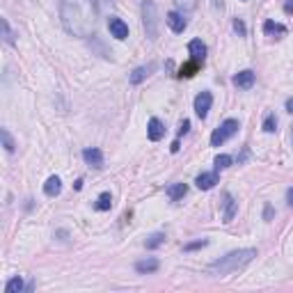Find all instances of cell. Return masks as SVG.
Instances as JSON below:
<instances>
[{"mask_svg":"<svg viewBox=\"0 0 293 293\" xmlns=\"http://www.w3.org/2000/svg\"><path fill=\"white\" fill-rule=\"evenodd\" d=\"M62 26L74 37H90L96 28V7L94 0H62Z\"/></svg>","mask_w":293,"mask_h":293,"instance_id":"6da1fadb","label":"cell"},{"mask_svg":"<svg viewBox=\"0 0 293 293\" xmlns=\"http://www.w3.org/2000/svg\"><path fill=\"white\" fill-rule=\"evenodd\" d=\"M254 256H256V250H252V248L234 250V252H229V254L220 256L218 261H213L211 266H208V272L216 277H224V275H229V272H236V270H240V268H245Z\"/></svg>","mask_w":293,"mask_h":293,"instance_id":"7a4b0ae2","label":"cell"},{"mask_svg":"<svg viewBox=\"0 0 293 293\" xmlns=\"http://www.w3.org/2000/svg\"><path fill=\"white\" fill-rule=\"evenodd\" d=\"M142 23H144L146 37L158 39V12H156V2L154 0H144L142 2Z\"/></svg>","mask_w":293,"mask_h":293,"instance_id":"3957f363","label":"cell"},{"mask_svg":"<svg viewBox=\"0 0 293 293\" xmlns=\"http://www.w3.org/2000/svg\"><path fill=\"white\" fill-rule=\"evenodd\" d=\"M238 120H224L222 124L218 126L216 130H213V136H211V144L213 146H220L222 142H227L229 138H234L236 133H238Z\"/></svg>","mask_w":293,"mask_h":293,"instance_id":"277c9868","label":"cell"},{"mask_svg":"<svg viewBox=\"0 0 293 293\" xmlns=\"http://www.w3.org/2000/svg\"><path fill=\"white\" fill-rule=\"evenodd\" d=\"M211 104H213V94L211 92H200L195 96V112L200 120H206L208 110H211Z\"/></svg>","mask_w":293,"mask_h":293,"instance_id":"5b68a950","label":"cell"},{"mask_svg":"<svg viewBox=\"0 0 293 293\" xmlns=\"http://www.w3.org/2000/svg\"><path fill=\"white\" fill-rule=\"evenodd\" d=\"M108 30H110V34H112L114 39H120V42H124V39L128 37V26H126L122 18H117V16L108 18Z\"/></svg>","mask_w":293,"mask_h":293,"instance_id":"8992f818","label":"cell"},{"mask_svg":"<svg viewBox=\"0 0 293 293\" xmlns=\"http://www.w3.org/2000/svg\"><path fill=\"white\" fill-rule=\"evenodd\" d=\"M234 87H238V90H250L252 85H254V71H240V74H236V76L232 78Z\"/></svg>","mask_w":293,"mask_h":293,"instance_id":"52a82bcc","label":"cell"},{"mask_svg":"<svg viewBox=\"0 0 293 293\" xmlns=\"http://www.w3.org/2000/svg\"><path fill=\"white\" fill-rule=\"evenodd\" d=\"M168 26L172 28V32H184L186 26H188V21L184 18V14L181 12H168Z\"/></svg>","mask_w":293,"mask_h":293,"instance_id":"ba28073f","label":"cell"},{"mask_svg":"<svg viewBox=\"0 0 293 293\" xmlns=\"http://www.w3.org/2000/svg\"><path fill=\"white\" fill-rule=\"evenodd\" d=\"M146 136H149V140H152V142L163 140L165 126L160 124V120H156V117H152V120H149V126H146Z\"/></svg>","mask_w":293,"mask_h":293,"instance_id":"9c48e42d","label":"cell"},{"mask_svg":"<svg viewBox=\"0 0 293 293\" xmlns=\"http://www.w3.org/2000/svg\"><path fill=\"white\" fill-rule=\"evenodd\" d=\"M82 158H85L87 165H92V168H104V154H101V149H85L82 152Z\"/></svg>","mask_w":293,"mask_h":293,"instance_id":"30bf717a","label":"cell"},{"mask_svg":"<svg viewBox=\"0 0 293 293\" xmlns=\"http://www.w3.org/2000/svg\"><path fill=\"white\" fill-rule=\"evenodd\" d=\"M188 50L195 62H204V58H206V46H204L202 39H192V42L188 44Z\"/></svg>","mask_w":293,"mask_h":293,"instance_id":"8fae6325","label":"cell"},{"mask_svg":"<svg viewBox=\"0 0 293 293\" xmlns=\"http://www.w3.org/2000/svg\"><path fill=\"white\" fill-rule=\"evenodd\" d=\"M195 184L200 190H211L218 184V172H202L195 179Z\"/></svg>","mask_w":293,"mask_h":293,"instance_id":"7c38bea8","label":"cell"},{"mask_svg":"<svg viewBox=\"0 0 293 293\" xmlns=\"http://www.w3.org/2000/svg\"><path fill=\"white\" fill-rule=\"evenodd\" d=\"M264 32H266L268 37L282 39L284 34H286V28H284L282 23H275V21H266V23H264Z\"/></svg>","mask_w":293,"mask_h":293,"instance_id":"4fadbf2b","label":"cell"},{"mask_svg":"<svg viewBox=\"0 0 293 293\" xmlns=\"http://www.w3.org/2000/svg\"><path fill=\"white\" fill-rule=\"evenodd\" d=\"M44 192L48 197H58L62 192V181L60 176H48V181L44 184Z\"/></svg>","mask_w":293,"mask_h":293,"instance_id":"5bb4252c","label":"cell"},{"mask_svg":"<svg viewBox=\"0 0 293 293\" xmlns=\"http://www.w3.org/2000/svg\"><path fill=\"white\" fill-rule=\"evenodd\" d=\"M156 69V64H146V66H138L136 71H133V74H130V85H138V82H142L144 80L146 76H149V74H152V71Z\"/></svg>","mask_w":293,"mask_h":293,"instance_id":"9a60e30c","label":"cell"},{"mask_svg":"<svg viewBox=\"0 0 293 293\" xmlns=\"http://www.w3.org/2000/svg\"><path fill=\"white\" fill-rule=\"evenodd\" d=\"M186 192H188V186H186V184H172V186L168 188V197H170L172 202L184 200Z\"/></svg>","mask_w":293,"mask_h":293,"instance_id":"2e32d148","label":"cell"},{"mask_svg":"<svg viewBox=\"0 0 293 293\" xmlns=\"http://www.w3.org/2000/svg\"><path fill=\"white\" fill-rule=\"evenodd\" d=\"M234 216H236V200L232 195H224V216L222 222H232Z\"/></svg>","mask_w":293,"mask_h":293,"instance_id":"e0dca14e","label":"cell"},{"mask_svg":"<svg viewBox=\"0 0 293 293\" xmlns=\"http://www.w3.org/2000/svg\"><path fill=\"white\" fill-rule=\"evenodd\" d=\"M158 266H160V264H158V259H144V261H138V264H136V270L144 275V272H156Z\"/></svg>","mask_w":293,"mask_h":293,"instance_id":"ac0fdd59","label":"cell"},{"mask_svg":"<svg viewBox=\"0 0 293 293\" xmlns=\"http://www.w3.org/2000/svg\"><path fill=\"white\" fill-rule=\"evenodd\" d=\"M165 243V234H160V232H156V234H152L149 238H146V250H156V248H160V245Z\"/></svg>","mask_w":293,"mask_h":293,"instance_id":"d6986e66","label":"cell"},{"mask_svg":"<svg viewBox=\"0 0 293 293\" xmlns=\"http://www.w3.org/2000/svg\"><path fill=\"white\" fill-rule=\"evenodd\" d=\"M110 206H112V195L110 192H101L96 200V208L98 211H110Z\"/></svg>","mask_w":293,"mask_h":293,"instance_id":"ffe728a7","label":"cell"},{"mask_svg":"<svg viewBox=\"0 0 293 293\" xmlns=\"http://www.w3.org/2000/svg\"><path fill=\"white\" fill-rule=\"evenodd\" d=\"M23 291V280L21 277H12L10 282H7V286H5V293H21Z\"/></svg>","mask_w":293,"mask_h":293,"instance_id":"44dd1931","label":"cell"},{"mask_svg":"<svg viewBox=\"0 0 293 293\" xmlns=\"http://www.w3.org/2000/svg\"><path fill=\"white\" fill-rule=\"evenodd\" d=\"M216 170H227V168H232V163H234V158L232 156H227V154H220V156H216Z\"/></svg>","mask_w":293,"mask_h":293,"instance_id":"7402d4cb","label":"cell"},{"mask_svg":"<svg viewBox=\"0 0 293 293\" xmlns=\"http://www.w3.org/2000/svg\"><path fill=\"white\" fill-rule=\"evenodd\" d=\"M0 136H2V146H5L7 152H14V149H16V144H14V140H12V136H10V130L7 128H2L0 130Z\"/></svg>","mask_w":293,"mask_h":293,"instance_id":"603a6c76","label":"cell"},{"mask_svg":"<svg viewBox=\"0 0 293 293\" xmlns=\"http://www.w3.org/2000/svg\"><path fill=\"white\" fill-rule=\"evenodd\" d=\"M174 5L179 7L181 12H192L197 7V0H174Z\"/></svg>","mask_w":293,"mask_h":293,"instance_id":"cb8c5ba5","label":"cell"},{"mask_svg":"<svg viewBox=\"0 0 293 293\" xmlns=\"http://www.w3.org/2000/svg\"><path fill=\"white\" fill-rule=\"evenodd\" d=\"M261 128L266 130V133H275L277 130V120H275V114H268L266 120H264V126Z\"/></svg>","mask_w":293,"mask_h":293,"instance_id":"d4e9b609","label":"cell"},{"mask_svg":"<svg viewBox=\"0 0 293 293\" xmlns=\"http://www.w3.org/2000/svg\"><path fill=\"white\" fill-rule=\"evenodd\" d=\"M2 34H5V44H14V32H12V28H10V23H7V18H2Z\"/></svg>","mask_w":293,"mask_h":293,"instance_id":"484cf974","label":"cell"},{"mask_svg":"<svg viewBox=\"0 0 293 293\" xmlns=\"http://www.w3.org/2000/svg\"><path fill=\"white\" fill-rule=\"evenodd\" d=\"M234 30L238 32V37H245V34H248V30H245V23L240 21V18H234Z\"/></svg>","mask_w":293,"mask_h":293,"instance_id":"4316f807","label":"cell"},{"mask_svg":"<svg viewBox=\"0 0 293 293\" xmlns=\"http://www.w3.org/2000/svg\"><path fill=\"white\" fill-rule=\"evenodd\" d=\"M204 245H208V240L202 238V240H195V243H188L184 250H186V252H192V250H200V248H204Z\"/></svg>","mask_w":293,"mask_h":293,"instance_id":"83f0119b","label":"cell"},{"mask_svg":"<svg viewBox=\"0 0 293 293\" xmlns=\"http://www.w3.org/2000/svg\"><path fill=\"white\" fill-rule=\"evenodd\" d=\"M188 130H190V122L184 120V122H181V126H179V136H186Z\"/></svg>","mask_w":293,"mask_h":293,"instance_id":"f1b7e54d","label":"cell"},{"mask_svg":"<svg viewBox=\"0 0 293 293\" xmlns=\"http://www.w3.org/2000/svg\"><path fill=\"white\" fill-rule=\"evenodd\" d=\"M96 2V7H108V5H112V0H94Z\"/></svg>","mask_w":293,"mask_h":293,"instance_id":"f546056e","label":"cell"},{"mask_svg":"<svg viewBox=\"0 0 293 293\" xmlns=\"http://www.w3.org/2000/svg\"><path fill=\"white\" fill-rule=\"evenodd\" d=\"M284 12H286V14H293V0H286V5H284Z\"/></svg>","mask_w":293,"mask_h":293,"instance_id":"4dcf8cb0","label":"cell"},{"mask_svg":"<svg viewBox=\"0 0 293 293\" xmlns=\"http://www.w3.org/2000/svg\"><path fill=\"white\" fill-rule=\"evenodd\" d=\"M286 202H288V206H293V188L286 190Z\"/></svg>","mask_w":293,"mask_h":293,"instance_id":"1f68e13d","label":"cell"},{"mask_svg":"<svg viewBox=\"0 0 293 293\" xmlns=\"http://www.w3.org/2000/svg\"><path fill=\"white\" fill-rule=\"evenodd\" d=\"M170 149H172V154H176V152H179V140H174V142H172V146H170Z\"/></svg>","mask_w":293,"mask_h":293,"instance_id":"d6a6232c","label":"cell"},{"mask_svg":"<svg viewBox=\"0 0 293 293\" xmlns=\"http://www.w3.org/2000/svg\"><path fill=\"white\" fill-rule=\"evenodd\" d=\"M270 216H272V208L266 206V213H264V218H266V220H270Z\"/></svg>","mask_w":293,"mask_h":293,"instance_id":"836d02e7","label":"cell"},{"mask_svg":"<svg viewBox=\"0 0 293 293\" xmlns=\"http://www.w3.org/2000/svg\"><path fill=\"white\" fill-rule=\"evenodd\" d=\"M286 110L293 114V98H288V101H286Z\"/></svg>","mask_w":293,"mask_h":293,"instance_id":"e575fe53","label":"cell"},{"mask_svg":"<svg viewBox=\"0 0 293 293\" xmlns=\"http://www.w3.org/2000/svg\"><path fill=\"white\" fill-rule=\"evenodd\" d=\"M291 142H293V133H291Z\"/></svg>","mask_w":293,"mask_h":293,"instance_id":"d590c367","label":"cell"}]
</instances>
